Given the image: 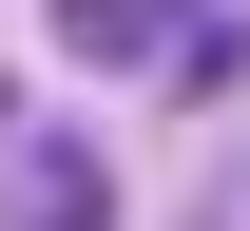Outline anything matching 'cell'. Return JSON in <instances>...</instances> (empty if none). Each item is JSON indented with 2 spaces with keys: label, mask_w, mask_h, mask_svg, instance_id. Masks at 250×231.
Masks as SVG:
<instances>
[{
  "label": "cell",
  "mask_w": 250,
  "mask_h": 231,
  "mask_svg": "<svg viewBox=\"0 0 250 231\" xmlns=\"http://www.w3.org/2000/svg\"><path fill=\"white\" fill-rule=\"evenodd\" d=\"M58 39H77V58H154V39H173V0H58Z\"/></svg>",
  "instance_id": "6da1fadb"
}]
</instances>
